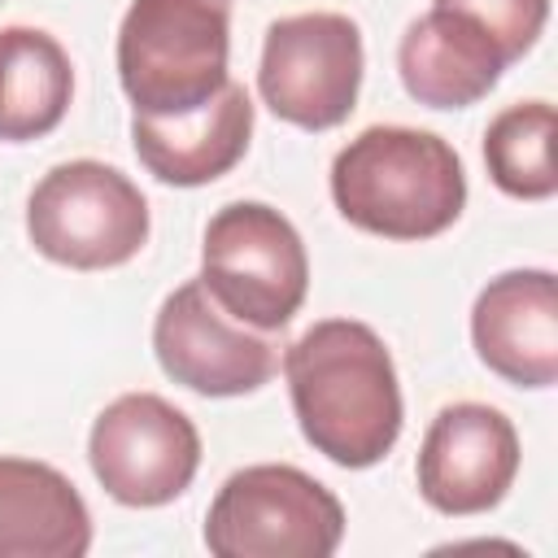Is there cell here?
<instances>
[{"label": "cell", "mask_w": 558, "mask_h": 558, "mask_svg": "<svg viewBox=\"0 0 558 558\" xmlns=\"http://www.w3.org/2000/svg\"><path fill=\"white\" fill-rule=\"evenodd\" d=\"M157 366L201 397L257 392L279 366V340L270 331L235 323L201 279L179 283L153 318Z\"/></svg>", "instance_id": "cell-9"}, {"label": "cell", "mask_w": 558, "mask_h": 558, "mask_svg": "<svg viewBox=\"0 0 558 558\" xmlns=\"http://www.w3.org/2000/svg\"><path fill=\"white\" fill-rule=\"evenodd\" d=\"M488 179L514 201H549L558 192L554 170V105L519 100L501 109L484 131Z\"/></svg>", "instance_id": "cell-16"}, {"label": "cell", "mask_w": 558, "mask_h": 558, "mask_svg": "<svg viewBox=\"0 0 558 558\" xmlns=\"http://www.w3.org/2000/svg\"><path fill=\"white\" fill-rule=\"evenodd\" d=\"M74 96V65L57 35L0 26V140L26 144L61 126Z\"/></svg>", "instance_id": "cell-15"}, {"label": "cell", "mask_w": 558, "mask_h": 558, "mask_svg": "<svg viewBox=\"0 0 558 558\" xmlns=\"http://www.w3.org/2000/svg\"><path fill=\"white\" fill-rule=\"evenodd\" d=\"M506 65L501 48L471 17L440 4L414 17L397 44V74L427 109H466L484 100Z\"/></svg>", "instance_id": "cell-13"}, {"label": "cell", "mask_w": 558, "mask_h": 558, "mask_svg": "<svg viewBox=\"0 0 558 558\" xmlns=\"http://www.w3.org/2000/svg\"><path fill=\"white\" fill-rule=\"evenodd\" d=\"M436 4L471 17L501 48L506 61H519L541 39L549 17V0H436Z\"/></svg>", "instance_id": "cell-17"}, {"label": "cell", "mask_w": 558, "mask_h": 558, "mask_svg": "<svg viewBox=\"0 0 558 558\" xmlns=\"http://www.w3.org/2000/svg\"><path fill=\"white\" fill-rule=\"evenodd\" d=\"M331 201L366 235L432 240L462 218L466 170L436 131L366 126L331 161Z\"/></svg>", "instance_id": "cell-2"}, {"label": "cell", "mask_w": 558, "mask_h": 558, "mask_svg": "<svg viewBox=\"0 0 558 558\" xmlns=\"http://www.w3.org/2000/svg\"><path fill=\"white\" fill-rule=\"evenodd\" d=\"M519 475V432L484 401L445 405L418 449V493L440 514L493 510Z\"/></svg>", "instance_id": "cell-10"}, {"label": "cell", "mask_w": 558, "mask_h": 558, "mask_svg": "<svg viewBox=\"0 0 558 558\" xmlns=\"http://www.w3.org/2000/svg\"><path fill=\"white\" fill-rule=\"evenodd\" d=\"M253 140V100L240 83H222L205 105L174 118L131 113V144L140 166L170 187H201L222 179Z\"/></svg>", "instance_id": "cell-12"}, {"label": "cell", "mask_w": 558, "mask_h": 558, "mask_svg": "<svg viewBox=\"0 0 558 558\" xmlns=\"http://www.w3.org/2000/svg\"><path fill=\"white\" fill-rule=\"evenodd\" d=\"M292 414L301 436L336 466L362 471L392 453L405 401L397 366L375 327L323 318L283 353Z\"/></svg>", "instance_id": "cell-1"}, {"label": "cell", "mask_w": 558, "mask_h": 558, "mask_svg": "<svg viewBox=\"0 0 558 558\" xmlns=\"http://www.w3.org/2000/svg\"><path fill=\"white\" fill-rule=\"evenodd\" d=\"M26 235L57 266L113 270L148 244V201L105 161H61L26 196Z\"/></svg>", "instance_id": "cell-6"}, {"label": "cell", "mask_w": 558, "mask_h": 558, "mask_svg": "<svg viewBox=\"0 0 558 558\" xmlns=\"http://www.w3.org/2000/svg\"><path fill=\"white\" fill-rule=\"evenodd\" d=\"M366 48L344 13H292L266 26L257 92L275 118L301 131L340 126L362 92Z\"/></svg>", "instance_id": "cell-7"}, {"label": "cell", "mask_w": 558, "mask_h": 558, "mask_svg": "<svg viewBox=\"0 0 558 558\" xmlns=\"http://www.w3.org/2000/svg\"><path fill=\"white\" fill-rule=\"evenodd\" d=\"M471 344L480 362L514 388L558 379V283L549 270H506L471 305Z\"/></svg>", "instance_id": "cell-11"}, {"label": "cell", "mask_w": 558, "mask_h": 558, "mask_svg": "<svg viewBox=\"0 0 558 558\" xmlns=\"http://www.w3.org/2000/svg\"><path fill=\"white\" fill-rule=\"evenodd\" d=\"M87 462L118 506L153 510L192 488L201 466V432L166 397L122 392L96 414Z\"/></svg>", "instance_id": "cell-8"}, {"label": "cell", "mask_w": 558, "mask_h": 558, "mask_svg": "<svg viewBox=\"0 0 558 558\" xmlns=\"http://www.w3.org/2000/svg\"><path fill=\"white\" fill-rule=\"evenodd\" d=\"M201 283L235 323L283 331L310 288L305 240L275 205L231 201L205 227Z\"/></svg>", "instance_id": "cell-4"}, {"label": "cell", "mask_w": 558, "mask_h": 558, "mask_svg": "<svg viewBox=\"0 0 558 558\" xmlns=\"http://www.w3.org/2000/svg\"><path fill=\"white\" fill-rule=\"evenodd\" d=\"M340 536V497L288 462L227 475L205 514V549L214 558H327Z\"/></svg>", "instance_id": "cell-5"}, {"label": "cell", "mask_w": 558, "mask_h": 558, "mask_svg": "<svg viewBox=\"0 0 558 558\" xmlns=\"http://www.w3.org/2000/svg\"><path fill=\"white\" fill-rule=\"evenodd\" d=\"M87 549L83 493L48 462L0 458V558H83Z\"/></svg>", "instance_id": "cell-14"}, {"label": "cell", "mask_w": 558, "mask_h": 558, "mask_svg": "<svg viewBox=\"0 0 558 558\" xmlns=\"http://www.w3.org/2000/svg\"><path fill=\"white\" fill-rule=\"evenodd\" d=\"M231 0H131L118 26V78L135 113L174 118L227 83Z\"/></svg>", "instance_id": "cell-3"}]
</instances>
